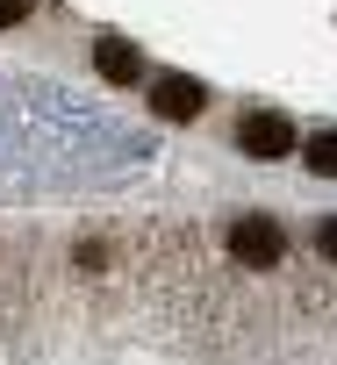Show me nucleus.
Wrapping results in <instances>:
<instances>
[{
	"mask_svg": "<svg viewBox=\"0 0 337 365\" xmlns=\"http://www.w3.org/2000/svg\"><path fill=\"white\" fill-rule=\"evenodd\" d=\"M29 8H36V0H0V29H8V22H22Z\"/></svg>",
	"mask_w": 337,
	"mask_h": 365,
	"instance_id": "obj_6",
	"label": "nucleus"
},
{
	"mask_svg": "<svg viewBox=\"0 0 337 365\" xmlns=\"http://www.w3.org/2000/svg\"><path fill=\"white\" fill-rule=\"evenodd\" d=\"M230 251H237L244 265H273V258H280V230H273L266 215H251V222L230 230Z\"/></svg>",
	"mask_w": 337,
	"mask_h": 365,
	"instance_id": "obj_3",
	"label": "nucleus"
},
{
	"mask_svg": "<svg viewBox=\"0 0 337 365\" xmlns=\"http://www.w3.org/2000/svg\"><path fill=\"white\" fill-rule=\"evenodd\" d=\"M94 65H101V79H115V86H129V79L144 72L136 43H122V36H101V43H94Z\"/></svg>",
	"mask_w": 337,
	"mask_h": 365,
	"instance_id": "obj_4",
	"label": "nucleus"
},
{
	"mask_svg": "<svg viewBox=\"0 0 337 365\" xmlns=\"http://www.w3.org/2000/svg\"><path fill=\"white\" fill-rule=\"evenodd\" d=\"M301 158H308V172H323V179H337V129H323V136H308V143H301Z\"/></svg>",
	"mask_w": 337,
	"mask_h": 365,
	"instance_id": "obj_5",
	"label": "nucleus"
},
{
	"mask_svg": "<svg viewBox=\"0 0 337 365\" xmlns=\"http://www.w3.org/2000/svg\"><path fill=\"white\" fill-rule=\"evenodd\" d=\"M151 115H158V122H194V115H201V79H187V72L151 79Z\"/></svg>",
	"mask_w": 337,
	"mask_h": 365,
	"instance_id": "obj_1",
	"label": "nucleus"
},
{
	"mask_svg": "<svg viewBox=\"0 0 337 365\" xmlns=\"http://www.w3.org/2000/svg\"><path fill=\"white\" fill-rule=\"evenodd\" d=\"M244 150L251 158H287L294 150V122L287 115H251L244 122Z\"/></svg>",
	"mask_w": 337,
	"mask_h": 365,
	"instance_id": "obj_2",
	"label": "nucleus"
},
{
	"mask_svg": "<svg viewBox=\"0 0 337 365\" xmlns=\"http://www.w3.org/2000/svg\"><path fill=\"white\" fill-rule=\"evenodd\" d=\"M323 258H330V265H337V215H330V222H323Z\"/></svg>",
	"mask_w": 337,
	"mask_h": 365,
	"instance_id": "obj_7",
	"label": "nucleus"
}]
</instances>
